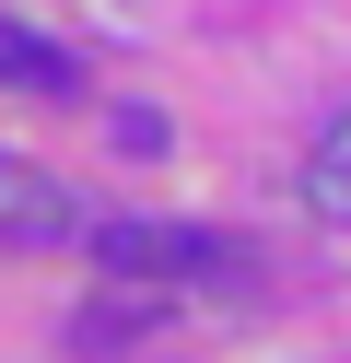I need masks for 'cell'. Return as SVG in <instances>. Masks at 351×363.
I'll list each match as a JSON object with an SVG mask.
<instances>
[{
    "instance_id": "3957f363",
    "label": "cell",
    "mask_w": 351,
    "mask_h": 363,
    "mask_svg": "<svg viewBox=\"0 0 351 363\" xmlns=\"http://www.w3.org/2000/svg\"><path fill=\"white\" fill-rule=\"evenodd\" d=\"M0 94H82V59L59 35H35V24L0 12Z\"/></svg>"
},
{
    "instance_id": "6da1fadb",
    "label": "cell",
    "mask_w": 351,
    "mask_h": 363,
    "mask_svg": "<svg viewBox=\"0 0 351 363\" xmlns=\"http://www.w3.org/2000/svg\"><path fill=\"white\" fill-rule=\"evenodd\" d=\"M94 269L106 281H140V293H234L246 281V246L234 235H199V223H140V211H117V223H94Z\"/></svg>"
},
{
    "instance_id": "277c9868",
    "label": "cell",
    "mask_w": 351,
    "mask_h": 363,
    "mask_svg": "<svg viewBox=\"0 0 351 363\" xmlns=\"http://www.w3.org/2000/svg\"><path fill=\"white\" fill-rule=\"evenodd\" d=\"M304 199H316L328 223H351V106H340V118H328V141L304 152Z\"/></svg>"
},
{
    "instance_id": "7a4b0ae2",
    "label": "cell",
    "mask_w": 351,
    "mask_h": 363,
    "mask_svg": "<svg viewBox=\"0 0 351 363\" xmlns=\"http://www.w3.org/2000/svg\"><path fill=\"white\" fill-rule=\"evenodd\" d=\"M70 235H94V223L70 211V188L47 164H23V152H0V246L35 258V246H70Z\"/></svg>"
},
{
    "instance_id": "5b68a950",
    "label": "cell",
    "mask_w": 351,
    "mask_h": 363,
    "mask_svg": "<svg viewBox=\"0 0 351 363\" xmlns=\"http://www.w3.org/2000/svg\"><path fill=\"white\" fill-rule=\"evenodd\" d=\"M106 141H117V152H164V141H176V129H164L152 106H117V118H106Z\"/></svg>"
}]
</instances>
